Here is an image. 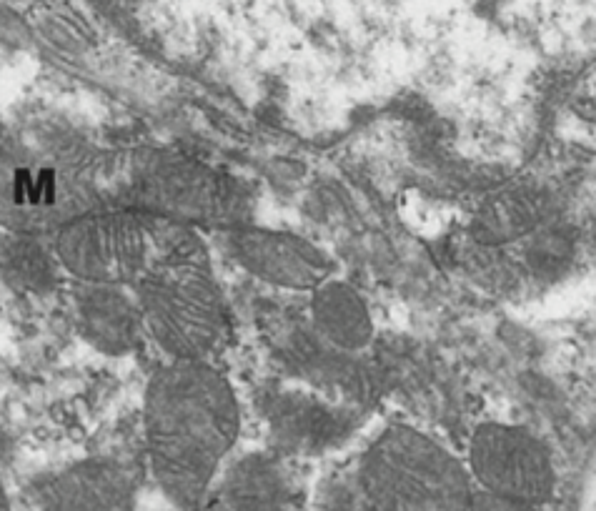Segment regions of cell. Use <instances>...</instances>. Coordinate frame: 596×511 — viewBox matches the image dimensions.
Segmentation results:
<instances>
[{
	"label": "cell",
	"instance_id": "cell-10",
	"mask_svg": "<svg viewBox=\"0 0 596 511\" xmlns=\"http://www.w3.org/2000/svg\"><path fill=\"white\" fill-rule=\"evenodd\" d=\"M41 511H136L138 484L126 464L88 456L33 481Z\"/></svg>",
	"mask_w": 596,
	"mask_h": 511
},
{
	"label": "cell",
	"instance_id": "cell-16",
	"mask_svg": "<svg viewBox=\"0 0 596 511\" xmlns=\"http://www.w3.org/2000/svg\"><path fill=\"white\" fill-rule=\"evenodd\" d=\"M469 511H541V506L534 504H524V501H514V499H504V496H494L486 494V491H474L471 496Z\"/></svg>",
	"mask_w": 596,
	"mask_h": 511
},
{
	"label": "cell",
	"instance_id": "cell-9",
	"mask_svg": "<svg viewBox=\"0 0 596 511\" xmlns=\"http://www.w3.org/2000/svg\"><path fill=\"white\" fill-rule=\"evenodd\" d=\"M263 421L276 451L293 456L326 454L354 431L349 409L316 389H281L268 394Z\"/></svg>",
	"mask_w": 596,
	"mask_h": 511
},
{
	"label": "cell",
	"instance_id": "cell-17",
	"mask_svg": "<svg viewBox=\"0 0 596 511\" xmlns=\"http://www.w3.org/2000/svg\"><path fill=\"white\" fill-rule=\"evenodd\" d=\"M0 511H13V501H11V496H8L3 481H0Z\"/></svg>",
	"mask_w": 596,
	"mask_h": 511
},
{
	"label": "cell",
	"instance_id": "cell-12",
	"mask_svg": "<svg viewBox=\"0 0 596 511\" xmlns=\"http://www.w3.org/2000/svg\"><path fill=\"white\" fill-rule=\"evenodd\" d=\"M309 326L319 339L344 354L361 356L376 336L374 316L364 296L334 276L311 291Z\"/></svg>",
	"mask_w": 596,
	"mask_h": 511
},
{
	"label": "cell",
	"instance_id": "cell-18",
	"mask_svg": "<svg viewBox=\"0 0 596 511\" xmlns=\"http://www.w3.org/2000/svg\"><path fill=\"white\" fill-rule=\"evenodd\" d=\"M3 133H6V123H3V116H0V141H3Z\"/></svg>",
	"mask_w": 596,
	"mask_h": 511
},
{
	"label": "cell",
	"instance_id": "cell-15",
	"mask_svg": "<svg viewBox=\"0 0 596 511\" xmlns=\"http://www.w3.org/2000/svg\"><path fill=\"white\" fill-rule=\"evenodd\" d=\"M61 274L48 238L0 231V279L8 289L23 296H48L56 291Z\"/></svg>",
	"mask_w": 596,
	"mask_h": 511
},
{
	"label": "cell",
	"instance_id": "cell-14",
	"mask_svg": "<svg viewBox=\"0 0 596 511\" xmlns=\"http://www.w3.org/2000/svg\"><path fill=\"white\" fill-rule=\"evenodd\" d=\"M223 499L231 511H291V479L276 456H243L223 479Z\"/></svg>",
	"mask_w": 596,
	"mask_h": 511
},
{
	"label": "cell",
	"instance_id": "cell-2",
	"mask_svg": "<svg viewBox=\"0 0 596 511\" xmlns=\"http://www.w3.org/2000/svg\"><path fill=\"white\" fill-rule=\"evenodd\" d=\"M121 161L56 128H6L0 141V231L51 238L81 213L116 203Z\"/></svg>",
	"mask_w": 596,
	"mask_h": 511
},
{
	"label": "cell",
	"instance_id": "cell-8",
	"mask_svg": "<svg viewBox=\"0 0 596 511\" xmlns=\"http://www.w3.org/2000/svg\"><path fill=\"white\" fill-rule=\"evenodd\" d=\"M223 236L231 259L248 276L276 289L311 294L316 286L334 276L329 253L298 233L248 221L228 228Z\"/></svg>",
	"mask_w": 596,
	"mask_h": 511
},
{
	"label": "cell",
	"instance_id": "cell-5",
	"mask_svg": "<svg viewBox=\"0 0 596 511\" xmlns=\"http://www.w3.org/2000/svg\"><path fill=\"white\" fill-rule=\"evenodd\" d=\"M359 484L374 511H469L476 491L464 461L409 424L386 426L366 446Z\"/></svg>",
	"mask_w": 596,
	"mask_h": 511
},
{
	"label": "cell",
	"instance_id": "cell-3",
	"mask_svg": "<svg viewBox=\"0 0 596 511\" xmlns=\"http://www.w3.org/2000/svg\"><path fill=\"white\" fill-rule=\"evenodd\" d=\"M143 331L168 361H211L231 341V311L193 228L161 226L158 256L133 286Z\"/></svg>",
	"mask_w": 596,
	"mask_h": 511
},
{
	"label": "cell",
	"instance_id": "cell-6",
	"mask_svg": "<svg viewBox=\"0 0 596 511\" xmlns=\"http://www.w3.org/2000/svg\"><path fill=\"white\" fill-rule=\"evenodd\" d=\"M161 226L126 203H103L58 228L48 243L76 284L133 289L156 261Z\"/></svg>",
	"mask_w": 596,
	"mask_h": 511
},
{
	"label": "cell",
	"instance_id": "cell-13",
	"mask_svg": "<svg viewBox=\"0 0 596 511\" xmlns=\"http://www.w3.org/2000/svg\"><path fill=\"white\" fill-rule=\"evenodd\" d=\"M546 218V196L539 188L521 183L491 193L471 223V236L484 246H506L531 236Z\"/></svg>",
	"mask_w": 596,
	"mask_h": 511
},
{
	"label": "cell",
	"instance_id": "cell-4",
	"mask_svg": "<svg viewBox=\"0 0 596 511\" xmlns=\"http://www.w3.org/2000/svg\"><path fill=\"white\" fill-rule=\"evenodd\" d=\"M116 203L193 231H228L253 213L246 183L173 148H141L123 158Z\"/></svg>",
	"mask_w": 596,
	"mask_h": 511
},
{
	"label": "cell",
	"instance_id": "cell-7",
	"mask_svg": "<svg viewBox=\"0 0 596 511\" xmlns=\"http://www.w3.org/2000/svg\"><path fill=\"white\" fill-rule=\"evenodd\" d=\"M464 464L476 489L524 504L546 506L559 484L546 441L519 424L484 421L476 426Z\"/></svg>",
	"mask_w": 596,
	"mask_h": 511
},
{
	"label": "cell",
	"instance_id": "cell-1",
	"mask_svg": "<svg viewBox=\"0 0 596 511\" xmlns=\"http://www.w3.org/2000/svg\"><path fill=\"white\" fill-rule=\"evenodd\" d=\"M241 436V404L211 361H166L143 396V439L161 494L193 511Z\"/></svg>",
	"mask_w": 596,
	"mask_h": 511
},
{
	"label": "cell",
	"instance_id": "cell-11",
	"mask_svg": "<svg viewBox=\"0 0 596 511\" xmlns=\"http://www.w3.org/2000/svg\"><path fill=\"white\" fill-rule=\"evenodd\" d=\"M128 291L131 289L121 286L88 284H78L76 289L78 334L88 346L111 359L133 354L146 339L136 296Z\"/></svg>",
	"mask_w": 596,
	"mask_h": 511
}]
</instances>
